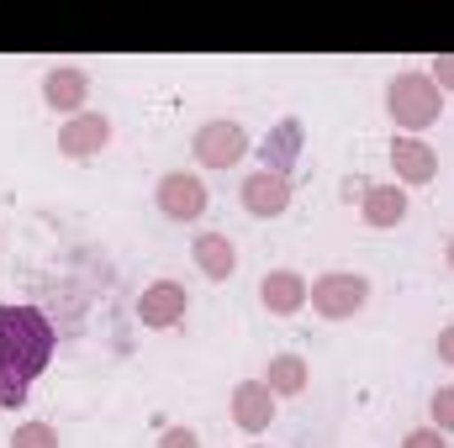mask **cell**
<instances>
[{"instance_id": "cell-10", "label": "cell", "mask_w": 454, "mask_h": 448, "mask_svg": "<svg viewBox=\"0 0 454 448\" xmlns=\"http://www.w3.org/2000/svg\"><path fill=\"white\" fill-rule=\"evenodd\" d=\"M391 169H396V185H428L439 174V153L423 143V137H391Z\"/></svg>"}, {"instance_id": "cell-4", "label": "cell", "mask_w": 454, "mask_h": 448, "mask_svg": "<svg viewBox=\"0 0 454 448\" xmlns=\"http://www.w3.org/2000/svg\"><path fill=\"white\" fill-rule=\"evenodd\" d=\"M207 180L196 169H169L159 185H153V206L169 217V222H201L207 217Z\"/></svg>"}, {"instance_id": "cell-20", "label": "cell", "mask_w": 454, "mask_h": 448, "mask_svg": "<svg viewBox=\"0 0 454 448\" xmlns=\"http://www.w3.org/2000/svg\"><path fill=\"white\" fill-rule=\"evenodd\" d=\"M402 448H450V438H444L439 428H412V433L402 438Z\"/></svg>"}, {"instance_id": "cell-24", "label": "cell", "mask_w": 454, "mask_h": 448, "mask_svg": "<svg viewBox=\"0 0 454 448\" xmlns=\"http://www.w3.org/2000/svg\"><path fill=\"white\" fill-rule=\"evenodd\" d=\"M444 264H450V269H454V237H450V243H444Z\"/></svg>"}, {"instance_id": "cell-16", "label": "cell", "mask_w": 454, "mask_h": 448, "mask_svg": "<svg viewBox=\"0 0 454 448\" xmlns=\"http://www.w3.org/2000/svg\"><path fill=\"white\" fill-rule=\"evenodd\" d=\"M307 380H312V364H307L301 353H275V359L264 364V385H270V396H275V401L301 396V390H307Z\"/></svg>"}, {"instance_id": "cell-25", "label": "cell", "mask_w": 454, "mask_h": 448, "mask_svg": "<svg viewBox=\"0 0 454 448\" xmlns=\"http://www.w3.org/2000/svg\"><path fill=\"white\" fill-rule=\"evenodd\" d=\"M248 448H264V444H248Z\"/></svg>"}, {"instance_id": "cell-17", "label": "cell", "mask_w": 454, "mask_h": 448, "mask_svg": "<svg viewBox=\"0 0 454 448\" xmlns=\"http://www.w3.org/2000/svg\"><path fill=\"white\" fill-rule=\"evenodd\" d=\"M11 448H59V428L53 422H16Z\"/></svg>"}, {"instance_id": "cell-2", "label": "cell", "mask_w": 454, "mask_h": 448, "mask_svg": "<svg viewBox=\"0 0 454 448\" xmlns=\"http://www.w3.org/2000/svg\"><path fill=\"white\" fill-rule=\"evenodd\" d=\"M444 112V90L428 80V69H402L386 85V116L402 127V137H423V127H434Z\"/></svg>"}, {"instance_id": "cell-8", "label": "cell", "mask_w": 454, "mask_h": 448, "mask_svg": "<svg viewBox=\"0 0 454 448\" xmlns=\"http://www.w3.org/2000/svg\"><path fill=\"white\" fill-rule=\"evenodd\" d=\"M106 143H112V116L106 112H80L59 127V153L64 158H96Z\"/></svg>"}, {"instance_id": "cell-6", "label": "cell", "mask_w": 454, "mask_h": 448, "mask_svg": "<svg viewBox=\"0 0 454 448\" xmlns=\"http://www.w3.org/2000/svg\"><path fill=\"white\" fill-rule=\"evenodd\" d=\"M238 201L248 217L270 222V217H286L291 212V174H270V169H248L243 185H238Z\"/></svg>"}, {"instance_id": "cell-21", "label": "cell", "mask_w": 454, "mask_h": 448, "mask_svg": "<svg viewBox=\"0 0 454 448\" xmlns=\"http://www.w3.org/2000/svg\"><path fill=\"white\" fill-rule=\"evenodd\" d=\"M428 80H434V85H439V90L450 96V90H454V53H439V58H434V69H428Z\"/></svg>"}, {"instance_id": "cell-19", "label": "cell", "mask_w": 454, "mask_h": 448, "mask_svg": "<svg viewBox=\"0 0 454 448\" xmlns=\"http://www.w3.org/2000/svg\"><path fill=\"white\" fill-rule=\"evenodd\" d=\"M27 396H32V380H21V375H0V412H21Z\"/></svg>"}, {"instance_id": "cell-1", "label": "cell", "mask_w": 454, "mask_h": 448, "mask_svg": "<svg viewBox=\"0 0 454 448\" xmlns=\"http://www.w3.org/2000/svg\"><path fill=\"white\" fill-rule=\"evenodd\" d=\"M53 348H59V333H53V322L37 306L0 301V375L37 380L53 364Z\"/></svg>"}, {"instance_id": "cell-5", "label": "cell", "mask_w": 454, "mask_h": 448, "mask_svg": "<svg viewBox=\"0 0 454 448\" xmlns=\"http://www.w3.org/2000/svg\"><path fill=\"white\" fill-rule=\"evenodd\" d=\"M191 153H196V164L201 169H232L243 153H248V127L243 121H207V127H196V137H191Z\"/></svg>"}, {"instance_id": "cell-15", "label": "cell", "mask_w": 454, "mask_h": 448, "mask_svg": "<svg viewBox=\"0 0 454 448\" xmlns=\"http://www.w3.org/2000/svg\"><path fill=\"white\" fill-rule=\"evenodd\" d=\"M191 259H196V269H201L207 280H232V274H238V248H232L227 232H196Z\"/></svg>"}, {"instance_id": "cell-7", "label": "cell", "mask_w": 454, "mask_h": 448, "mask_svg": "<svg viewBox=\"0 0 454 448\" xmlns=\"http://www.w3.org/2000/svg\"><path fill=\"white\" fill-rule=\"evenodd\" d=\"M185 312H191V290L180 285V280H153V285H143V296H137V322L143 328H180L185 322Z\"/></svg>"}, {"instance_id": "cell-18", "label": "cell", "mask_w": 454, "mask_h": 448, "mask_svg": "<svg viewBox=\"0 0 454 448\" xmlns=\"http://www.w3.org/2000/svg\"><path fill=\"white\" fill-rule=\"evenodd\" d=\"M428 417H434V428L450 438L454 433V385H439V390L428 396Z\"/></svg>"}, {"instance_id": "cell-11", "label": "cell", "mask_w": 454, "mask_h": 448, "mask_svg": "<svg viewBox=\"0 0 454 448\" xmlns=\"http://www.w3.org/2000/svg\"><path fill=\"white\" fill-rule=\"evenodd\" d=\"M259 306H264L270 317H296V312L307 306V274H296V269H270V274L259 280Z\"/></svg>"}, {"instance_id": "cell-9", "label": "cell", "mask_w": 454, "mask_h": 448, "mask_svg": "<svg viewBox=\"0 0 454 448\" xmlns=\"http://www.w3.org/2000/svg\"><path fill=\"white\" fill-rule=\"evenodd\" d=\"M43 101H48V112L80 116L85 112V101H90V80H85V69H74V64L48 69V74H43Z\"/></svg>"}, {"instance_id": "cell-23", "label": "cell", "mask_w": 454, "mask_h": 448, "mask_svg": "<svg viewBox=\"0 0 454 448\" xmlns=\"http://www.w3.org/2000/svg\"><path fill=\"white\" fill-rule=\"evenodd\" d=\"M439 364H450V369H454V322L439 333Z\"/></svg>"}, {"instance_id": "cell-22", "label": "cell", "mask_w": 454, "mask_h": 448, "mask_svg": "<svg viewBox=\"0 0 454 448\" xmlns=\"http://www.w3.org/2000/svg\"><path fill=\"white\" fill-rule=\"evenodd\" d=\"M159 448H201V433L196 428H164Z\"/></svg>"}, {"instance_id": "cell-3", "label": "cell", "mask_w": 454, "mask_h": 448, "mask_svg": "<svg viewBox=\"0 0 454 448\" xmlns=\"http://www.w3.org/2000/svg\"><path fill=\"white\" fill-rule=\"evenodd\" d=\"M307 306L323 317V322H348L370 306V280L354 274V269H328L307 285Z\"/></svg>"}, {"instance_id": "cell-13", "label": "cell", "mask_w": 454, "mask_h": 448, "mask_svg": "<svg viewBox=\"0 0 454 448\" xmlns=\"http://www.w3.org/2000/svg\"><path fill=\"white\" fill-rule=\"evenodd\" d=\"M359 222L375 227V232H391V227L407 222V190L391 180V185H364L359 196Z\"/></svg>"}, {"instance_id": "cell-12", "label": "cell", "mask_w": 454, "mask_h": 448, "mask_svg": "<svg viewBox=\"0 0 454 448\" xmlns=\"http://www.w3.org/2000/svg\"><path fill=\"white\" fill-rule=\"evenodd\" d=\"M227 406H232V422H238L243 433H264V428L275 422V396H270L264 380H238Z\"/></svg>"}, {"instance_id": "cell-14", "label": "cell", "mask_w": 454, "mask_h": 448, "mask_svg": "<svg viewBox=\"0 0 454 448\" xmlns=\"http://www.w3.org/2000/svg\"><path fill=\"white\" fill-rule=\"evenodd\" d=\"M301 143H307L301 121H296V116H286V121H280V127H270V137L259 143V169H270V174H291V169H296V158H301Z\"/></svg>"}]
</instances>
